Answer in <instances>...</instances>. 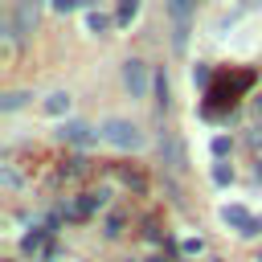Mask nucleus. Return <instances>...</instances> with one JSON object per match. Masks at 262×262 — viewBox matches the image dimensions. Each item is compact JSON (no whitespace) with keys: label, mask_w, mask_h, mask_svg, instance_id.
<instances>
[{"label":"nucleus","mask_w":262,"mask_h":262,"mask_svg":"<svg viewBox=\"0 0 262 262\" xmlns=\"http://www.w3.org/2000/svg\"><path fill=\"white\" fill-rule=\"evenodd\" d=\"M41 246H45V233H29V237H25V250H29V254H37Z\"/></svg>","instance_id":"nucleus-17"},{"label":"nucleus","mask_w":262,"mask_h":262,"mask_svg":"<svg viewBox=\"0 0 262 262\" xmlns=\"http://www.w3.org/2000/svg\"><path fill=\"white\" fill-rule=\"evenodd\" d=\"M106 29H111V16H106V12H98V8H94V12H90V16H86V33H106Z\"/></svg>","instance_id":"nucleus-11"},{"label":"nucleus","mask_w":262,"mask_h":262,"mask_svg":"<svg viewBox=\"0 0 262 262\" xmlns=\"http://www.w3.org/2000/svg\"><path fill=\"white\" fill-rule=\"evenodd\" d=\"M37 16H41V0H16V8H12V29H16V37H25V33H33L37 29Z\"/></svg>","instance_id":"nucleus-5"},{"label":"nucleus","mask_w":262,"mask_h":262,"mask_svg":"<svg viewBox=\"0 0 262 262\" xmlns=\"http://www.w3.org/2000/svg\"><path fill=\"white\" fill-rule=\"evenodd\" d=\"M70 8H78V0H53V12H70Z\"/></svg>","instance_id":"nucleus-21"},{"label":"nucleus","mask_w":262,"mask_h":262,"mask_svg":"<svg viewBox=\"0 0 262 262\" xmlns=\"http://www.w3.org/2000/svg\"><path fill=\"white\" fill-rule=\"evenodd\" d=\"M258 180H262V160H258Z\"/></svg>","instance_id":"nucleus-23"},{"label":"nucleus","mask_w":262,"mask_h":262,"mask_svg":"<svg viewBox=\"0 0 262 262\" xmlns=\"http://www.w3.org/2000/svg\"><path fill=\"white\" fill-rule=\"evenodd\" d=\"M119 233H123V217H111L106 221V237H119Z\"/></svg>","instance_id":"nucleus-19"},{"label":"nucleus","mask_w":262,"mask_h":262,"mask_svg":"<svg viewBox=\"0 0 262 262\" xmlns=\"http://www.w3.org/2000/svg\"><path fill=\"white\" fill-rule=\"evenodd\" d=\"M29 98H33L29 90H8V94L0 98V111H4V115H12V111H20V106H25Z\"/></svg>","instance_id":"nucleus-9"},{"label":"nucleus","mask_w":262,"mask_h":262,"mask_svg":"<svg viewBox=\"0 0 262 262\" xmlns=\"http://www.w3.org/2000/svg\"><path fill=\"white\" fill-rule=\"evenodd\" d=\"M192 82H201V86H205V82H209V66H201V61H196V66H192Z\"/></svg>","instance_id":"nucleus-18"},{"label":"nucleus","mask_w":262,"mask_h":262,"mask_svg":"<svg viewBox=\"0 0 262 262\" xmlns=\"http://www.w3.org/2000/svg\"><path fill=\"white\" fill-rule=\"evenodd\" d=\"M225 151H229V139L217 135V139H213V156H225Z\"/></svg>","instance_id":"nucleus-20"},{"label":"nucleus","mask_w":262,"mask_h":262,"mask_svg":"<svg viewBox=\"0 0 262 262\" xmlns=\"http://www.w3.org/2000/svg\"><path fill=\"white\" fill-rule=\"evenodd\" d=\"M151 86H156V102H160V106H168V78H164V74H156V82H151Z\"/></svg>","instance_id":"nucleus-14"},{"label":"nucleus","mask_w":262,"mask_h":262,"mask_svg":"<svg viewBox=\"0 0 262 262\" xmlns=\"http://www.w3.org/2000/svg\"><path fill=\"white\" fill-rule=\"evenodd\" d=\"M78 4H86V8H90V12H94V8H98V0H78Z\"/></svg>","instance_id":"nucleus-22"},{"label":"nucleus","mask_w":262,"mask_h":262,"mask_svg":"<svg viewBox=\"0 0 262 262\" xmlns=\"http://www.w3.org/2000/svg\"><path fill=\"white\" fill-rule=\"evenodd\" d=\"M213 180H217V184H229V180H233V168L217 164V168H213Z\"/></svg>","instance_id":"nucleus-16"},{"label":"nucleus","mask_w":262,"mask_h":262,"mask_svg":"<svg viewBox=\"0 0 262 262\" xmlns=\"http://www.w3.org/2000/svg\"><path fill=\"white\" fill-rule=\"evenodd\" d=\"M45 111H49V115H66V111H70V94H66V90H53V94L45 98Z\"/></svg>","instance_id":"nucleus-10"},{"label":"nucleus","mask_w":262,"mask_h":262,"mask_svg":"<svg viewBox=\"0 0 262 262\" xmlns=\"http://www.w3.org/2000/svg\"><path fill=\"white\" fill-rule=\"evenodd\" d=\"M180 250L192 258V254H205V242H201V237H184V242H180Z\"/></svg>","instance_id":"nucleus-15"},{"label":"nucleus","mask_w":262,"mask_h":262,"mask_svg":"<svg viewBox=\"0 0 262 262\" xmlns=\"http://www.w3.org/2000/svg\"><path fill=\"white\" fill-rule=\"evenodd\" d=\"M98 131H102V139H106V143H115V147H123V151L143 147V131H139L131 119H102V123H98Z\"/></svg>","instance_id":"nucleus-1"},{"label":"nucleus","mask_w":262,"mask_h":262,"mask_svg":"<svg viewBox=\"0 0 262 262\" xmlns=\"http://www.w3.org/2000/svg\"><path fill=\"white\" fill-rule=\"evenodd\" d=\"M172 25H192V0H168Z\"/></svg>","instance_id":"nucleus-8"},{"label":"nucleus","mask_w":262,"mask_h":262,"mask_svg":"<svg viewBox=\"0 0 262 262\" xmlns=\"http://www.w3.org/2000/svg\"><path fill=\"white\" fill-rule=\"evenodd\" d=\"M221 221H225V225H233V229L242 233V229H250V221H254V217H250L242 205H221Z\"/></svg>","instance_id":"nucleus-7"},{"label":"nucleus","mask_w":262,"mask_h":262,"mask_svg":"<svg viewBox=\"0 0 262 262\" xmlns=\"http://www.w3.org/2000/svg\"><path fill=\"white\" fill-rule=\"evenodd\" d=\"M98 135H102V131H94V127L82 123V119H70V123H61V131H57V139H61V143H74V147H90Z\"/></svg>","instance_id":"nucleus-4"},{"label":"nucleus","mask_w":262,"mask_h":262,"mask_svg":"<svg viewBox=\"0 0 262 262\" xmlns=\"http://www.w3.org/2000/svg\"><path fill=\"white\" fill-rule=\"evenodd\" d=\"M135 12H139V0H123V4H119V12H115V25H131V20H135Z\"/></svg>","instance_id":"nucleus-12"},{"label":"nucleus","mask_w":262,"mask_h":262,"mask_svg":"<svg viewBox=\"0 0 262 262\" xmlns=\"http://www.w3.org/2000/svg\"><path fill=\"white\" fill-rule=\"evenodd\" d=\"M254 82V74L250 70H233V74H225L217 86H209V106H229L246 86Z\"/></svg>","instance_id":"nucleus-2"},{"label":"nucleus","mask_w":262,"mask_h":262,"mask_svg":"<svg viewBox=\"0 0 262 262\" xmlns=\"http://www.w3.org/2000/svg\"><path fill=\"white\" fill-rule=\"evenodd\" d=\"M160 160H164L168 168H176V172L184 168V151H180V143H176L172 135H160Z\"/></svg>","instance_id":"nucleus-6"},{"label":"nucleus","mask_w":262,"mask_h":262,"mask_svg":"<svg viewBox=\"0 0 262 262\" xmlns=\"http://www.w3.org/2000/svg\"><path fill=\"white\" fill-rule=\"evenodd\" d=\"M0 184H4V188H20V176H16L12 164H0Z\"/></svg>","instance_id":"nucleus-13"},{"label":"nucleus","mask_w":262,"mask_h":262,"mask_svg":"<svg viewBox=\"0 0 262 262\" xmlns=\"http://www.w3.org/2000/svg\"><path fill=\"white\" fill-rule=\"evenodd\" d=\"M123 86H127L131 98H147V90H151V74H147V66H143L139 57H127V61H123Z\"/></svg>","instance_id":"nucleus-3"},{"label":"nucleus","mask_w":262,"mask_h":262,"mask_svg":"<svg viewBox=\"0 0 262 262\" xmlns=\"http://www.w3.org/2000/svg\"><path fill=\"white\" fill-rule=\"evenodd\" d=\"M258 262H262V250H258Z\"/></svg>","instance_id":"nucleus-24"}]
</instances>
